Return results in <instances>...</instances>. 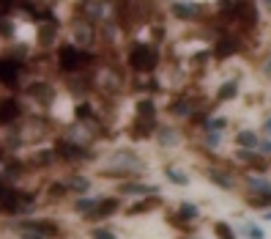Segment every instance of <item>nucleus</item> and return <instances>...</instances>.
<instances>
[{
    "label": "nucleus",
    "instance_id": "obj_24",
    "mask_svg": "<svg viewBox=\"0 0 271 239\" xmlns=\"http://www.w3.org/2000/svg\"><path fill=\"white\" fill-rule=\"evenodd\" d=\"M269 220H271V215H269Z\"/></svg>",
    "mask_w": 271,
    "mask_h": 239
},
{
    "label": "nucleus",
    "instance_id": "obj_21",
    "mask_svg": "<svg viewBox=\"0 0 271 239\" xmlns=\"http://www.w3.org/2000/svg\"><path fill=\"white\" fill-rule=\"evenodd\" d=\"M208 143H211V146H216V143H219V135L211 132V135H208Z\"/></svg>",
    "mask_w": 271,
    "mask_h": 239
},
{
    "label": "nucleus",
    "instance_id": "obj_3",
    "mask_svg": "<svg viewBox=\"0 0 271 239\" xmlns=\"http://www.w3.org/2000/svg\"><path fill=\"white\" fill-rule=\"evenodd\" d=\"M20 74H22V66L17 64V61H6V58L0 61V80H3V83H14Z\"/></svg>",
    "mask_w": 271,
    "mask_h": 239
},
{
    "label": "nucleus",
    "instance_id": "obj_12",
    "mask_svg": "<svg viewBox=\"0 0 271 239\" xmlns=\"http://www.w3.org/2000/svg\"><path fill=\"white\" fill-rule=\"evenodd\" d=\"M74 206H77V212H90L93 206H96V201H93V198H80Z\"/></svg>",
    "mask_w": 271,
    "mask_h": 239
},
{
    "label": "nucleus",
    "instance_id": "obj_20",
    "mask_svg": "<svg viewBox=\"0 0 271 239\" xmlns=\"http://www.w3.org/2000/svg\"><path fill=\"white\" fill-rule=\"evenodd\" d=\"M93 237H96V239H115L110 231H96V234H93Z\"/></svg>",
    "mask_w": 271,
    "mask_h": 239
},
{
    "label": "nucleus",
    "instance_id": "obj_4",
    "mask_svg": "<svg viewBox=\"0 0 271 239\" xmlns=\"http://www.w3.org/2000/svg\"><path fill=\"white\" fill-rule=\"evenodd\" d=\"M20 116V105H17V99H6V102H0V124H8V121H14Z\"/></svg>",
    "mask_w": 271,
    "mask_h": 239
},
{
    "label": "nucleus",
    "instance_id": "obj_8",
    "mask_svg": "<svg viewBox=\"0 0 271 239\" xmlns=\"http://www.w3.org/2000/svg\"><path fill=\"white\" fill-rule=\"evenodd\" d=\"M236 94H238V83H233V80H230V83H225V85H222V91H219V99L225 102V99H233Z\"/></svg>",
    "mask_w": 271,
    "mask_h": 239
},
{
    "label": "nucleus",
    "instance_id": "obj_6",
    "mask_svg": "<svg viewBox=\"0 0 271 239\" xmlns=\"http://www.w3.org/2000/svg\"><path fill=\"white\" fill-rule=\"evenodd\" d=\"M238 146H244V148L257 146V135L250 132V129H247V132H241V135H238Z\"/></svg>",
    "mask_w": 271,
    "mask_h": 239
},
{
    "label": "nucleus",
    "instance_id": "obj_19",
    "mask_svg": "<svg viewBox=\"0 0 271 239\" xmlns=\"http://www.w3.org/2000/svg\"><path fill=\"white\" fill-rule=\"evenodd\" d=\"M225 127V119H214L211 121V132H214V129H222Z\"/></svg>",
    "mask_w": 271,
    "mask_h": 239
},
{
    "label": "nucleus",
    "instance_id": "obj_14",
    "mask_svg": "<svg viewBox=\"0 0 271 239\" xmlns=\"http://www.w3.org/2000/svg\"><path fill=\"white\" fill-rule=\"evenodd\" d=\"M214 228H216V234H219L222 239H236V237H233V231H230V228H228L225 223H216Z\"/></svg>",
    "mask_w": 271,
    "mask_h": 239
},
{
    "label": "nucleus",
    "instance_id": "obj_1",
    "mask_svg": "<svg viewBox=\"0 0 271 239\" xmlns=\"http://www.w3.org/2000/svg\"><path fill=\"white\" fill-rule=\"evenodd\" d=\"M129 64L137 72H151L156 66V49L148 47V44H134L132 55H129Z\"/></svg>",
    "mask_w": 271,
    "mask_h": 239
},
{
    "label": "nucleus",
    "instance_id": "obj_22",
    "mask_svg": "<svg viewBox=\"0 0 271 239\" xmlns=\"http://www.w3.org/2000/svg\"><path fill=\"white\" fill-rule=\"evenodd\" d=\"M263 72H266V74H271V58H269V61H266V66H263Z\"/></svg>",
    "mask_w": 271,
    "mask_h": 239
},
{
    "label": "nucleus",
    "instance_id": "obj_9",
    "mask_svg": "<svg viewBox=\"0 0 271 239\" xmlns=\"http://www.w3.org/2000/svg\"><path fill=\"white\" fill-rule=\"evenodd\" d=\"M167 176H170V182H175V184H181V187H187L189 184V179L181 170H175V168H167Z\"/></svg>",
    "mask_w": 271,
    "mask_h": 239
},
{
    "label": "nucleus",
    "instance_id": "obj_18",
    "mask_svg": "<svg viewBox=\"0 0 271 239\" xmlns=\"http://www.w3.org/2000/svg\"><path fill=\"white\" fill-rule=\"evenodd\" d=\"M22 239H44L39 231H30V228H22Z\"/></svg>",
    "mask_w": 271,
    "mask_h": 239
},
{
    "label": "nucleus",
    "instance_id": "obj_23",
    "mask_svg": "<svg viewBox=\"0 0 271 239\" xmlns=\"http://www.w3.org/2000/svg\"><path fill=\"white\" fill-rule=\"evenodd\" d=\"M263 151H271V143H266V146H263Z\"/></svg>",
    "mask_w": 271,
    "mask_h": 239
},
{
    "label": "nucleus",
    "instance_id": "obj_7",
    "mask_svg": "<svg viewBox=\"0 0 271 239\" xmlns=\"http://www.w3.org/2000/svg\"><path fill=\"white\" fill-rule=\"evenodd\" d=\"M124 192H129V195H146V192H156L153 187H146V184H126Z\"/></svg>",
    "mask_w": 271,
    "mask_h": 239
},
{
    "label": "nucleus",
    "instance_id": "obj_16",
    "mask_svg": "<svg viewBox=\"0 0 271 239\" xmlns=\"http://www.w3.org/2000/svg\"><path fill=\"white\" fill-rule=\"evenodd\" d=\"M211 179H214V182L219 184V187H225V190H228V187H230V182H228V179H225V173H219V170H216V173H211Z\"/></svg>",
    "mask_w": 271,
    "mask_h": 239
},
{
    "label": "nucleus",
    "instance_id": "obj_2",
    "mask_svg": "<svg viewBox=\"0 0 271 239\" xmlns=\"http://www.w3.org/2000/svg\"><path fill=\"white\" fill-rule=\"evenodd\" d=\"M61 66L66 72H74V69H80V66H83V61L88 55H85L83 49H77V47H61Z\"/></svg>",
    "mask_w": 271,
    "mask_h": 239
},
{
    "label": "nucleus",
    "instance_id": "obj_11",
    "mask_svg": "<svg viewBox=\"0 0 271 239\" xmlns=\"http://www.w3.org/2000/svg\"><path fill=\"white\" fill-rule=\"evenodd\" d=\"M181 217H187V220L197 217V206L195 204H181Z\"/></svg>",
    "mask_w": 271,
    "mask_h": 239
},
{
    "label": "nucleus",
    "instance_id": "obj_17",
    "mask_svg": "<svg viewBox=\"0 0 271 239\" xmlns=\"http://www.w3.org/2000/svg\"><path fill=\"white\" fill-rule=\"evenodd\" d=\"M247 234H250L252 239H263V231H260L257 225H247Z\"/></svg>",
    "mask_w": 271,
    "mask_h": 239
},
{
    "label": "nucleus",
    "instance_id": "obj_13",
    "mask_svg": "<svg viewBox=\"0 0 271 239\" xmlns=\"http://www.w3.org/2000/svg\"><path fill=\"white\" fill-rule=\"evenodd\" d=\"M252 187H257V190H263V195H271V184L266 182V179H252Z\"/></svg>",
    "mask_w": 271,
    "mask_h": 239
},
{
    "label": "nucleus",
    "instance_id": "obj_15",
    "mask_svg": "<svg viewBox=\"0 0 271 239\" xmlns=\"http://www.w3.org/2000/svg\"><path fill=\"white\" fill-rule=\"evenodd\" d=\"M118 209V204L115 201H107V204H99V215H110V212Z\"/></svg>",
    "mask_w": 271,
    "mask_h": 239
},
{
    "label": "nucleus",
    "instance_id": "obj_5",
    "mask_svg": "<svg viewBox=\"0 0 271 239\" xmlns=\"http://www.w3.org/2000/svg\"><path fill=\"white\" fill-rule=\"evenodd\" d=\"M173 14H178V17H184V20H192V17L200 11V6H181V3H173Z\"/></svg>",
    "mask_w": 271,
    "mask_h": 239
},
{
    "label": "nucleus",
    "instance_id": "obj_10",
    "mask_svg": "<svg viewBox=\"0 0 271 239\" xmlns=\"http://www.w3.org/2000/svg\"><path fill=\"white\" fill-rule=\"evenodd\" d=\"M236 49H238V44H233V42H222L219 47H216V55L225 58V55H230V52H236Z\"/></svg>",
    "mask_w": 271,
    "mask_h": 239
}]
</instances>
